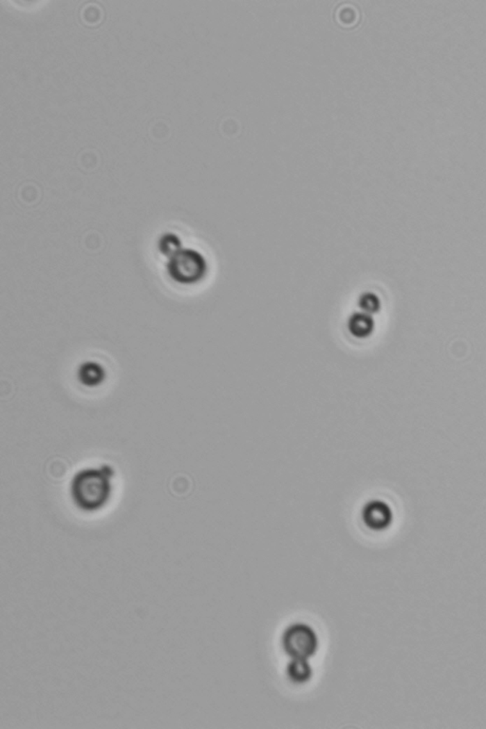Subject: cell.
I'll return each instance as SVG.
<instances>
[{
    "mask_svg": "<svg viewBox=\"0 0 486 729\" xmlns=\"http://www.w3.org/2000/svg\"><path fill=\"white\" fill-rule=\"evenodd\" d=\"M286 672L290 681L296 685L306 684L312 676V669L307 659H292Z\"/></svg>",
    "mask_w": 486,
    "mask_h": 729,
    "instance_id": "obj_6",
    "label": "cell"
},
{
    "mask_svg": "<svg viewBox=\"0 0 486 729\" xmlns=\"http://www.w3.org/2000/svg\"><path fill=\"white\" fill-rule=\"evenodd\" d=\"M112 475L110 465L79 470L71 484L72 498L77 508L89 513L102 509L110 498Z\"/></svg>",
    "mask_w": 486,
    "mask_h": 729,
    "instance_id": "obj_1",
    "label": "cell"
},
{
    "mask_svg": "<svg viewBox=\"0 0 486 729\" xmlns=\"http://www.w3.org/2000/svg\"><path fill=\"white\" fill-rule=\"evenodd\" d=\"M358 306L360 311L374 315L381 310L382 302L378 295L374 292L366 291L358 297Z\"/></svg>",
    "mask_w": 486,
    "mask_h": 729,
    "instance_id": "obj_8",
    "label": "cell"
},
{
    "mask_svg": "<svg viewBox=\"0 0 486 729\" xmlns=\"http://www.w3.org/2000/svg\"><path fill=\"white\" fill-rule=\"evenodd\" d=\"M283 650L291 659L312 657L319 647V637L311 625L296 623L287 628L283 635Z\"/></svg>",
    "mask_w": 486,
    "mask_h": 729,
    "instance_id": "obj_3",
    "label": "cell"
},
{
    "mask_svg": "<svg viewBox=\"0 0 486 729\" xmlns=\"http://www.w3.org/2000/svg\"><path fill=\"white\" fill-rule=\"evenodd\" d=\"M208 270L206 258L195 249L181 250L170 258L167 265L169 276L177 283L183 284H194L203 281Z\"/></svg>",
    "mask_w": 486,
    "mask_h": 729,
    "instance_id": "obj_2",
    "label": "cell"
},
{
    "mask_svg": "<svg viewBox=\"0 0 486 729\" xmlns=\"http://www.w3.org/2000/svg\"><path fill=\"white\" fill-rule=\"evenodd\" d=\"M361 516L364 526L376 532L389 528L394 519L389 504L378 500L369 501L362 509Z\"/></svg>",
    "mask_w": 486,
    "mask_h": 729,
    "instance_id": "obj_4",
    "label": "cell"
},
{
    "mask_svg": "<svg viewBox=\"0 0 486 729\" xmlns=\"http://www.w3.org/2000/svg\"><path fill=\"white\" fill-rule=\"evenodd\" d=\"M347 327L349 333L353 337L364 340L374 334L376 330V320L372 315L362 311L354 312L349 317Z\"/></svg>",
    "mask_w": 486,
    "mask_h": 729,
    "instance_id": "obj_5",
    "label": "cell"
},
{
    "mask_svg": "<svg viewBox=\"0 0 486 729\" xmlns=\"http://www.w3.org/2000/svg\"><path fill=\"white\" fill-rule=\"evenodd\" d=\"M105 371L99 363L87 361L79 367L78 379L86 386H97L104 381Z\"/></svg>",
    "mask_w": 486,
    "mask_h": 729,
    "instance_id": "obj_7",
    "label": "cell"
},
{
    "mask_svg": "<svg viewBox=\"0 0 486 729\" xmlns=\"http://www.w3.org/2000/svg\"><path fill=\"white\" fill-rule=\"evenodd\" d=\"M160 252L167 257L172 258L173 256L179 253L183 249L180 238L173 234H165L162 235L158 243Z\"/></svg>",
    "mask_w": 486,
    "mask_h": 729,
    "instance_id": "obj_9",
    "label": "cell"
}]
</instances>
